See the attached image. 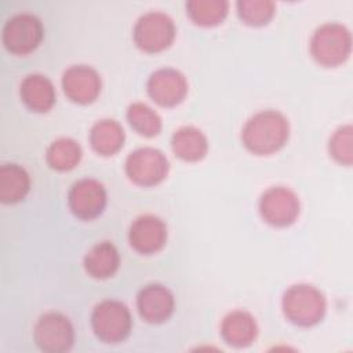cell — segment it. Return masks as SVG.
<instances>
[{
  "instance_id": "5",
  "label": "cell",
  "mask_w": 353,
  "mask_h": 353,
  "mask_svg": "<svg viewBox=\"0 0 353 353\" xmlns=\"http://www.w3.org/2000/svg\"><path fill=\"white\" fill-rule=\"evenodd\" d=\"M174 21L161 11H149L135 22L132 37L138 48L145 52H160L168 48L175 39Z\"/></svg>"
},
{
  "instance_id": "22",
  "label": "cell",
  "mask_w": 353,
  "mask_h": 353,
  "mask_svg": "<svg viewBox=\"0 0 353 353\" xmlns=\"http://www.w3.org/2000/svg\"><path fill=\"white\" fill-rule=\"evenodd\" d=\"M81 148L72 138H59L47 149V163L57 171H69L74 168L81 159Z\"/></svg>"
},
{
  "instance_id": "10",
  "label": "cell",
  "mask_w": 353,
  "mask_h": 353,
  "mask_svg": "<svg viewBox=\"0 0 353 353\" xmlns=\"http://www.w3.org/2000/svg\"><path fill=\"white\" fill-rule=\"evenodd\" d=\"M68 205L79 219H94L105 210L106 190L99 181L83 178L72 185L68 194Z\"/></svg>"
},
{
  "instance_id": "4",
  "label": "cell",
  "mask_w": 353,
  "mask_h": 353,
  "mask_svg": "<svg viewBox=\"0 0 353 353\" xmlns=\"http://www.w3.org/2000/svg\"><path fill=\"white\" fill-rule=\"evenodd\" d=\"M91 327L98 339L106 343L124 341L132 328L128 307L116 299L99 302L91 313Z\"/></svg>"
},
{
  "instance_id": "13",
  "label": "cell",
  "mask_w": 353,
  "mask_h": 353,
  "mask_svg": "<svg viewBox=\"0 0 353 353\" xmlns=\"http://www.w3.org/2000/svg\"><path fill=\"white\" fill-rule=\"evenodd\" d=\"M128 240L131 247L139 254H154L165 245L167 226L159 216L150 214L141 215L131 223Z\"/></svg>"
},
{
  "instance_id": "19",
  "label": "cell",
  "mask_w": 353,
  "mask_h": 353,
  "mask_svg": "<svg viewBox=\"0 0 353 353\" xmlns=\"http://www.w3.org/2000/svg\"><path fill=\"white\" fill-rule=\"evenodd\" d=\"M30 189V178L28 171L14 163L0 167V201L4 204H15L23 200Z\"/></svg>"
},
{
  "instance_id": "6",
  "label": "cell",
  "mask_w": 353,
  "mask_h": 353,
  "mask_svg": "<svg viewBox=\"0 0 353 353\" xmlns=\"http://www.w3.org/2000/svg\"><path fill=\"white\" fill-rule=\"evenodd\" d=\"M44 37L41 21L29 12H19L8 18L1 30L4 47L17 55H25L39 47Z\"/></svg>"
},
{
  "instance_id": "24",
  "label": "cell",
  "mask_w": 353,
  "mask_h": 353,
  "mask_svg": "<svg viewBox=\"0 0 353 353\" xmlns=\"http://www.w3.org/2000/svg\"><path fill=\"white\" fill-rule=\"evenodd\" d=\"M236 6L240 19L251 26L266 25L274 15V3L269 0H240Z\"/></svg>"
},
{
  "instance_id": "14",
  "label": "cell",
  "mask_w": 353,
  "mask_h": 353,
  "mask_svg": "<svg viewBox=\"0 0 353 353\" xmlns=\"http://www.w3.org/2000/svg\"><path fill=\"white\" fill-rule=\"evenodd\" d=\"M175 307L172 292L161 284L145 285L137 296L139 316L152 324H159L171 317Z\"/></svg>"
},
{
  "instance_id": "7",
  "label": "cell",
  "mask_w": 353,
  "mask_h": 353,
  "mask_svg": "<svg viewBox=\"0 0 353 353\" xmlns=\"http://www.w3.org/2000/svg\"><path fill=\"white\" fill-rule=\"evenodd\" d=\"M165 154L154 148H139L131 152L125 160L127 176L139 186L159 185L168 174Z\"/></svg>"
},
{
  "instance_id": "16",
  "label": "cell",
  "mask_w": 353,
  "mask_h": 353,
  "mask_svg": "<svg viewBox=\"0 0 353 353\" xmlns=\"http://www.w3.org/2000/svg\"><path fill=\"white\" fill-rule=\"evenodd\" d=\"M22 102L33 112H47L55 103V88L51 80L43 74L33 73L26 76L19 88Z\"/></svg>"
},
{
  "instance_id": "18",
  "label": "cell",
  "mask_w": 353,
  "mask_h": 353,
  "mask_svg": "<svg viewBox=\"0 0 353 353\" xmlns=\"http://www.w3.org/2000/svg\"><path fill=\"white\" fill-rule=\"evenodd\" d=\"M119 265V251L110 241L97 243L84 256V269L94 279H108L113 276Z\"/></svg>"
},
{
  "instance_id": "2",
  "label": "cell",
  "mask_w": 353,
  "mask_h": 353,
  "mask_svg": "<svg viewBox=\"0 0 353 353\" xmlns=\"http://www.w3.org/2000/svg\"><path fill=\"white\" fill-rule=\"evenodd\" d=\"M284 316L299 327H312L321 321L327 303L323 292L310 284L291 285L281 301Z\"/></svg>"
},
{
  "instance_id": "21",
  "label": "cell",
  "mask_w": 353,
  "mask_h": 353,
  "mask_svg": "<svg viewBox=\"0 0 353 353\" xmlns=\"http://www.w3.org/2000/svg\"><path fill=\"white\" fill-rule=\"evenodd\" d=\"M229 3L225 0H190L186 3L189 18L200 26L219 25L228 15Z\"/></svg>"
},
{
  "instance_id": "11",
  "label": "cell",
  "mask_w": 353,
  "mask_h": 353,
  "mask_svg": "<svg viewBox=\"0 0 353 353\" xmlns=\"http://www.w3.org/2000/svg\"><path fill=\"white\" fill-rule=\"evenodd\" d=\"M149 97L159 105L170 108L181 103L188 94L186 77L174 68H161L146 83Z\"/></svg>"
},
{
  "instance_id": "20",
  "label": "cell",
  "mask_w": 353,
  "mask_h": 353,
  "mask_svg": "<svg viewBox=\"0 0 353 353\" xmlns=\"http://www.w3.org/2000/svg\"><path fill=\"white\" fill-rule=\"evenodd\" d=\"M124 130L110 119L97 121L90 131V143L92 149L102 156H112L117 153L124 143Z\"/></svg>"
},
{
  "instance_id": "23",
  "label": "cell",
  "mask_w": 353,
  "mask_h": 353,
  "mask_svg": "<svg viewBox=\"0 0 353 353\" xmlns=\"http://www.w3.org/2000/svg\"><path fill=\"white\" fill-rule=\"evenodd\" d=\"M130 125L141 135L154 137L161 131V119L156 110L143 102H134L127 109Z\"/></svg>"
},
{
  "instance_id": "15",
  "label": "cell",
  "mask_w": 353,
  "mask_h": 353,
  "mask_svg": "<svg viewBox=\"0 0 353 353\" xmlns=\"http://www.w3.org/2000/svg\"><path fill=\"white\" fill-rule=\"evenodd\" d=\"M221 335L228 345L245 347L256 338L258 325L251 313L245 310H233L223 317L221 323Z\"/></svg>"
},
{
  "instance_id": "8",
  "label": "cell",
  "mask_w": 353,
  "mask_h": 353,
  "mask_svg": "<svg viewBox=\"0 0 353 353\" xmlns=\"http://www.w3.org/2000/svg\"><path fill=\"white\" fill-rule=\"evenodd\" d=\"M36 345L48 353H62L72 347L74 331L70 320L58 312H48L39 317L33 331Z\"/></svg>"
},
{
  "instance_id": "17",
  "label": "cell",
  "mask_w": 353,
  "mask_h": 353,
  "mask_svg": "<svg viewBox=\"0 0 353 353\" xmlns=\"http://www.w3.org/2000/svg\"><path fill=\"white\" fill-rule=\"evenodd\" d=\"M171 148L175 156L185 161H199L208 152L207 137L193 125L178 128L171 138Z\"/></svg>"
},
{
  "instance_id": "3",
  "label": "cell",
  "mask_w": 353,
  "mask_h": 353,
  "mask_svg": "<svg viewBox=\"0 0 353 353\" xmlns=\"http://www.w3.org/2000/svg\"><path fill=\"white\" fill-rule=\"evenodd\" d=\"M352 51V36L346 26L327 22L316 29L310 39V52L323 66H336L345 62Z\"/></svg>"
},
{
  "instance_id": "25",
  "label": "cell",
  "mask_w": 353,
  "mask_h": 353,
  "mask_svg": "<svg viewBox=\"0 0 353 353\" xmlns=\"http://www.w3.org/2000/svg\"><path fill=\"white\" fill-rule=\"evenodd\" d=\"M352 132V125H342L331 135L328 142V150L331 157L343 165H350L353 161Z\"/></svg>"
},
{
  "instance_id": "12",
  "label": "cell",
  "mask_w": 353,
  "mask_h": 353,
  "mask_svg": "<svg viewBox=\"0 0 353 353\" xmlns=\"http://www.w3.org/2000/svg\"><path fill=\"white\" fill-rule=\"evenodd\" d=\"M65 95L76 103H91L101 92V77L95 69L87 65H73L62 74Z\"/></svg>"
},
{
  "instance_id": "9",
  "label": "cell",
  "mask_w": 353,
  "mask_h": 353,
  "mask_svg": "<svg viewBox=\"0 0 353 353\" xmlns=\"http://www.w3.org/2000/svg\"><path fill=\"white\" fill-rule=\"evenodd\" d=\"M301 204L294 190L285 186H272L259 199V212L272 226L284 228L294 223L299 215Z\"/></svg>"
},
{
  "instance_id": "1",
  "label": "cell",
  "mask_w": 353,
  "mask_h": 353,
  "mask_svg": "<svg viewBox=\"0 0 353 353\" xmlns=\"http://www.w3.org/2000/svg\"><path fill=\"white\" fill-rule=\"evenodd\" d=\"M290 124L277 110H262L247 120L241 131L243 145L254 154H272L288 141Z\"/></svg>"
}]
</instances>
